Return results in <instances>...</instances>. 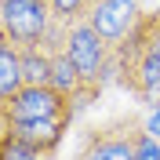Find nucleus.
Here are the masks:
<instances>
[{"instance_id": "20e7f679", "label": "nucleus", "mask_w": 160, "mask_h": 160, "mask_svg": "<svg viewBox=\"0 0 160 160\" xmlns=\"http://www.w3.org/2000/svg\"><path fill=\"white\" fill-rule=\"evenodd\" d=\"M84 22H88L109 48H120V44L135 33V26L142 22V8L135 0H95Z\"/></svg>"}, {"instance_id": "0eeeda50", "label": "nucleus", "mask_w": 160, "mask_h": 160, "mask_svg": "<svg viewBox=\"0 0 160 160\" xmlns=\"http://www.w3.org/2000/svg\"><path fill=\"white\" fill-rule=\"evenodd\" d=\"M69 124H73V113H58V117H48V120H33V124H11V135H18L22 142L37 146L40 153H51L66 138Z\"/></svg>"}, {"instance_id": "f03ea898", "label": "nucleus", "mask_w": 160, "mask_h": 160, "mask_svg": "<svg viewBox=\"0 0 160 160\" xmlns=\"http://www.w3.org/2000/svg\"><path fill=\"white\" fill-rule=\"evenodd\" d=\"M66 55H69V62L77 66L84 88H91V91H102V88H106V80H109V73H117L113 48L91 29L88 22H73V26H69Z\"/></svg>"}, {"instance_id": "f8f14e48", "label": "nucleus", "mask_w": 160, "mask_h": 160, "mask_svg": "<svg viewBox=\"0 0 160 160\" xmlns=\"http://www.w3.org/2000/svg\"><path fill=\"white\" fill-rule=\"evenodd\" d=\"M135 160H160V142L146 128H138V135H135Z\"/></svg>"}, {"instance_id": "423d86ee", "label": "nucleus", "mask_w": 160, "mask_h": 160, "mask_svg": "<svg viewBox=\"0 0 160 160\" xmlns=\"http://www.w3.org/2000/svg\"><path fill=\"white\" fill-rule=\"evenodd\" d=\"M135 135H138L135 124L95 128L77 160H135Z\"/></svg>"}, {"instance_id": "9d476101", "label": "nucleus", "mask_w": 160, "mask_h": 160, "mask_svg": "<svg viewBox=\"0 0 160 160\" xmlns=\"http://www.w3.org/2000/svg\"><path fill=\"white\" fill-rule=\"evenodd\" d=\"M48 153H40L37 146H29V142H22L18 135H4L0 138V160H44Z\"/></svg>"}, {"instance_id": "6e6552de", "label": "nucleus", "mask_w": 160, "mask_h": 160, "mask_svg": "<svg viewBox=\"0 0 160 160\" xmlns=\"http://www.w3.org/2000/svg\"><path fill=\"white\" fill-rule=\"evenodd\" d=\"M22 48L0 26V102H8L15 91H22Z\"/></svg>"}, {"instance_id": "ddd939ff", "label": "nucleus", "mask_w": 160, "mask_h": 160, "mask_svg": "<svg viewBox=\"0 0 160 160\" xmlns=\"http://www.w3.org/2000/svg\"><path fill=\"white\" fill-rule=\"evenodd\" d=\"M142 128H146V131L153 135V138L160 142V102H157V106L149 109V117H146V124H142Z\"/></svg>"}, {"instance_id": "1a4fd4ad", "label": "nucleus", "mask_w": 160, "mask_h": 160, "mask_svg": "<svg viewBox=\"0 0 160 160\" xmlns=\"http://www.w3.org/2000/svg\"><path fill=\"white\" fill-rule=\"evenodd\" d=\"M22 84L51 88V55L44 48H22Z\"/></svg>"}, {"instance_id": "f257e3e1", "label": "nucleus", "mask_w": 160, "mask_h": 160, "mask_svg": "<svg viewBox=\"0 0 160 160\" xmlns=\"http://www.w3.org/2000/svg\"><path fill=\"white\" fill-rule=\"evenodd\" d=\"M117 84L128 88L138 102H160V15H142L120 48H113Z\"/></svg>"}, {"instance_id": "4468645a", "label": "nucleus", "mask_w": 160, "mask_h": 160, "mask_svg": "<svg viewBox=\"0 0 160 160\" xmlns=\"http://www.w3.org/2000/svg\"><path fill=\"white\" fill-rule=\"evenodd\" d=\"M11 131V120H8V109H4V102H0V138Z\"/></svg>"}, {"instance_id": "9b49d317", "label": "nucleus", "mask_w": 160, "mask_h": 160, "mask_svg": "<svg viewBox=\"0 0 160 160\" xmlns=\"http://www.w3.org/2000/svg\"><path fill=\"white\" fill-rule=\"evenodd\" d=\"M51 4V15L58 22H66V26H73V22H84L88 18V11L95 0H48Z\"/></svg>"}, {"instance_id": "39448f33", "label": "nucleus", "mask_w": 160, "mask_h": 160, "mask_svg": "<svg viewBox=\"0 0 160 160\" xmlns=\"http://www.w3.org/2000/svg\"><path fill=\"white\" fill-rule=\"evenodd\" d=\"M8 120L11 124H33V120H48V117H58V113H73L69 109V98L58 95L55 88H22L15 91L8 102ZM77 117V113H73Z\"/></svg>"}, {"instance_id": "7ed1b4c3", "label": "nucleus", "mask_w": 160, "mask_h": 160, "mask_svg": "<svg viewBox=\"0 0 160 160\" xmlns=\"http://www.w3.org/2000/svg\"><path fill=\"white\" fill-rule=\"evenodd\" d=\"M51 22L55 15L48 0H0V26L18 48H40Z\"/></svg>"}]
</instances>
